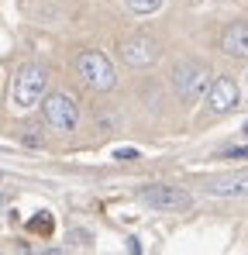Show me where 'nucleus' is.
Masks as SVG:
<instances>
[{"label":"nucleus","instance_id":"nucleus-7","mask_svg":"<svg viewBox=\"0 0 248 255\" xmlns=\"http://www.w3.org/2000/svg\"><path fill=\"white\" fill-rule=\"evenodd\" d=\"M207 104H210L214 114H228V111L238 104V83L228 80V76H217V80L210 83V90H207Z\"/></svg>","mask_w":248,"mask_h":255},{"label":"nucleus","instance_id":"nucleus-15","mask_svg":"<svg viewBox=\"0 0 248 255\" xmlns=\"http://www.w3.org/2000/svg\"><path fill=\"white\" fill-rule=\"evenodd\" d=\"M245 131H248V128H245Z\"/></svg>","mask_w":248,"mask_h":255},{"label":"nucleus","instance_id":"nucleus-6","mask_svg":"<svg viewBox=\"0 0 248 255\" xmlns=\"http://www.w3.org/2000/svg\"><path fill=\"white\" fill-rule=\"evenodd\" d=\"M121 59L127 62V66H134V69L152 66V62L159 59V42L148 38V35H134V38L121 42Z\"/></svg>","mask_w":248,"mask_h":255},{"label":"nucleus","instance_id":"nucleus-1","mask_svg":"<svg viewBox=\"0 0 248 255\" xmlns=\"http://www.w3.org/2000/svg\"><path fill=\"white\" fill-rule=\"evenodd\" d=\"M45 69L38 66H21L17 69V76H14V83H10V104L17 107V111H31V107H38L41 97H45Z\"/></svg>","mask_w":248,"mask_h":255},{"label":"nucleus","instance_id":"nucleus-4","mask_svg":"<svg viewBox=\"0 0 248 255\" xmlns=\"http://www.w3.org/2000/svg\"><path fill=\"white\" fill-rule=\"evenodd\" d=\"M41 114H45V125L52 131H76V125H80V107L66 93L41 97Z\"/></svg>","mask_w":248,"mask_h":255},{"label":"nucleus","instance_id":"nucleus-13","mask_svg":"<svg viewBox=\"0 0 248 255\" xmlns=\"http://www.w3.org/2000/svg\"><path fill=\"white\" fill-rule=\"evenodd\" d=\"M118 159H121V162H127V159H138V152H134V148H131V152H127V148H121V152H118Z\"/></svg>","mask_w":248,"mask_h":255},{"label":"nucleus","instance_id":"nucleus-5","mask_svg":"<svg viewBox=\"0 0 248 255\" xmlns=\"http://www.w3.org/2000/svg\"><path fill=\"white\" fill-rule=\"evenodd\" d=\"M141 200L152 207V211H186L193 204V197L179 186H145L141 190Z\"/></svg>","mask_w":248,"mask_h":255},{"label":"nucleus","instance_id":"nucleus-9","mask_svg":"<svg viewBox=\"0 0 248 255\" xmlns=\"http://www.w3.org/2000/svg\"><path fill=\"white\" fill-rule=\"evenodd\" d=\"M210 193H214V197H245V193H248V172L214 183V186H210Z\"/></svg>","mask_w":248,"mask_h":255},{"label":"nucleus","instance_id":"nucleus-10","mask_svg":"<svg viewBox=\"0 0 248 255\" xmlns=\"http://www.w3.org/2000/svg\"><path fill=\"white\" fill-rule=\"evenodd\" d=\"M124 3H127V10H134V14H152V10L162 7V0H124Z\"/></svg>","mask_w":248,"mask_h":255},{"label":"nucleus","instance_id":"nucleus-8","mask_svg":"<svg viewBox=\"0 0 248 255\" xmlns=\"http://www.w3.org/2000/svg\"><path fill=\"white\" fill-rule=\"evenodd\" d=\"M221 48L231 55V59H248V24H231L224 35H221Z\"/></svg>","mask_w":248,"mask_h":255},{"label":"nucleus","instance_id":"nucleus-3","mask_svg":"<svg viewBox=\"0 0 248 255\" xmlns=\"http://www.w3.org/2000/svg\"><path fill=\"white\" fill-rule=\"evenodd\" d=\"M76 69H80L83 83L90 86V90H97V93L111 90V86H114V80H118L114 62H111L104 52H83L80 59H76Z\"/></svg>","mask_w":248,"mask_h":255},{"label":"nucleus","instance_id":"nucleus-14","mask_svg":"<svg viewBox=\"0 0 248 255\" xmlns=\"http://www.w3.org/2000/svg\"><path fill=\"white\" fill-rule=\"evenodd\" d=\"M0 207H3V197H0Z\"/></svg>","mask_w":248,"mask_h":255},{"label":"nucleus","instance_id":"nucleus-2","mask_svg":"<svg viewBox=\"0 0 248 255\" xmlns=\"http://www.w3.org/2000/svg\"><path fill=\"white\" fill-rule=\"evenodd\" d=\"M210 83H214V76H210V69L204 62H179L172 69V86H176L179 100H200V97H207Z\"/></svg>","mask_w":248,"mask_h":255},{"label":"nucleus","instance_id":"nucleus-12","mask_svg":"<svg viewBox=\"0 0 248 255\" xmlns=\"http://www.w3.org/2000/svg\"><path fill=\"white\" fill-rule=\"evenodd\" d=\"M228 159H248V148H231Z\"/></svg>","mask_w":248,"mask_h":255},{"label":"nucleus","instance_id":"nucleus-11","mask_svg":"<svg viewBox=\"0 0 248 255\" xmlns=\"http://www.w3.org/2000/svg\"><path fill=\"white\" fill-rule=\"evenodd\" d=\"M24 141H28V145H41V138L35 134V128H28V134H24Z\"/></svg>","mask_w":248,"mask_h":255}]
</instances>
